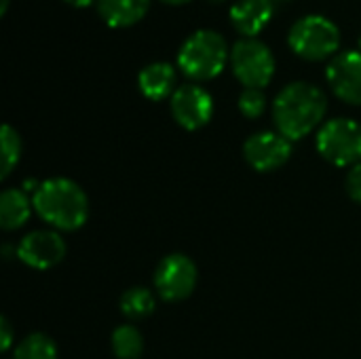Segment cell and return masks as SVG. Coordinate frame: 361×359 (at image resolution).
<instances>
[{"instance_id": "8fae6325", "label": "cell", "mask_w": 361, "mask_h": 359, "mask_svg": "<svg viewBox=\"0 0 361 359\" xmlns=\"http://www.w3.org/2000/svg\"><path fill=\"white\" fill-rule=\"evenodd\" d=\"M326 78L338 99L353 104V106H361L360 51H343L334 55L326 68Z\"/></svg>"}, {"instance_id": "30bf717a", "label": "cell", "mask_w": 361, "mask_h": 359, "mask_svg": "<svg viewBox=\"0 0 361 359\" xmlns=\"http://www.w3.org/2000/svg\"><path fill=\"white\" fill-rule=\"evenodd\" d=\"M68 254V245L57 231H32L27 233L17 250L15 256L30 269L47 271L57 267Z\"/></svg>"}, {"instance_id": "484cf974", "label": "cell", "mask_w": 361, "mask_h": 359, "mask_svg": "<svg viewBox=\"0 0 361 359\" xmlns=\"http://www.w3.org/2000/svg\"><path fill=\"white\" fill-rule=\"evenodd\" d=\"M212 2H222V0H212Z\"/></svg>"}, {"instance_id": "ac0fdd59", "label": "cell", "mask_w": 361, "mask_h": 359, "mask_svg": "<svg viewBox=\"0 0 361 359\" xmlns=\"http://www.w3.org/2000/svg\"><path fill=\"white\" fill-rule=\"evenodd\" d=\"M8 359H59V351L51 336L34 332L27 334L19 345H15Z\"/></svg>"}, {"instance_id": "2e32d148", "label": "cell", "mask_w": 361, "mask_h": 359, "mask_svg": "<svg viewBox=\"0 0 361 359\" xmlns=\"http://www.w3.org/2000/svg\"><path fill=\"white\" fill-rule=\"evenodd\" d=\"M118 309L121 313L129 320V322H140V320H146L154 313L157 309V298L154 294L148 290V288H129L121 300H118Z\"/></svg>"}, {"instance_id": "7a4b0ae2", "label": "cell", "mask_w": 361, "mask_h": 359, "mask_svg": "<svg viewBox=\"0 0 361 359\" xmlns=\"http://www.w3.org/2000/svg\"><path fill=\"white\" fill-rule=\"evenodd\" d=\"M34 212L55 231H78L89 220L87 193L68 178H51L40 182L34 197Z\"/></svg>"}, {"instance_id": "6da1fadb", "label": "cell", "mask_w": 361, "mask_h": 359, "mask_svg": "<svg viewBox=\"0 0 361 359\" xmlns=\"http://www.w3.org/2000/svg\"><path fill=\"white\" fill-rule=\"evenodd\" d=\"M326 110L328 99L317 85L294 80L277 93L273 102V121L281 135L296 142L322 125Z\"/></svg>"}, {"instance_id": "9c48e42d", "label": "cell", "mask_w": 361, "mask_h": 359, "mask_svg": "<svg viewBox=\"0 0 361 359\" xmlns=\"http://www.w3.org/2000/svg\"><path fill=\"white\" fill-rule=\"evenodd\" d=\"M243 157L247 165L260 174L277 171L292 157V142L279 131H258L243 144Z\"/></svg>"}, {"instance_id": "4316f807", "label": "cell", "mask_w": 361, "mask_h": 359, "mask_svg": "<svg viewBox=\"0 0 361 359\" xmlns=\"http://www.w3.org/2000/svg\"><path fill=\"white\" fill-rule=\"evenodd\" d=\"M360 47H361V34H360Z\"/></svg>"}, {"instance_id": "5bb4252c", "label": "cell", "mask_w": 361, "mask_h": 359, "mask_svg": "<svg viewBox=\"0 0 361 359\" xmlns=\"http://www.w3.org/2000/svg\"><path fill=\"white\" fill-rule=\"evenodd\" d=\"M32 199L23 188H6L0 195V226L2 231L21 229L32 216Z\"/></svg>"}, {"instance_id": "603a6c76", "label": "cell", "mask_w": 361, "mask_h": 359, "mask_svg": "<svg viewBox=\"0 0 361 359\" xmlns=\"http://www.w3.org/2000/svg\"><path fill=\"white\" fill-rule=\"evenodd\" d=\"M66 2H70V4H74V6H89L93 0H66Z\"/></svg>"}, {"instance_id": "4fadbf2b", "label": "cell", "mask_w": 361, "mask_h": 359, "mask_svg": "<svg viewBox=\"0 0 361 359\" xmlns=\"http://www.w3.org/2000/svg\"><path fill=\"white\" fill-rule=\"evenodd\" d=\"M137 87L144 97L161 102L173 95L176 87V68L167 61H152L144 66L137 74Z\"/></svg>"}, {"instance_id": "7402d4cb", "label": "cell", "mask_w": 361, "mask_h": 359, "mask_svg": "<svg viewBox=\"0 0 361 359\" xmlns=\"http://www.w3.org/2000/svg\"><path fill=\"white\" fill-rule=\"evenodd\" d=\"M11 347H13V326L6 317H2V322H0V351L8 353Z\"/></svg>"}, {"instance_id": "ba28073f", "label": "cell", "mask_w": 361, "mask_h": 359, "mask_svg": "<svg viewBox=\"0 0 361 359\" xmlns=\"http://www.w3.org/2000/svg\"><path fill=\"white\" fill-rule=\"evenodd\" d=\"M169 108L180 127H184L186 131H197L212 121L214 99L197 83H186L173 91V95L169 97Z\"/></svg>"}, {"instance_id": "3957f363", "label": "cell", "mask_w": 361, "mask_h": 359, "mask_svg": "<svg viewBox=\"0 0 361 359\" xmlns=\"http://www.w3.org/2000/svg\"><path fill=\"white\" fill-rule=\"evenodd\" d=\"M231 59V49L224 36L216 30L192 32L178 51L180 70L192 80L216 78Z\"/></svg>"}, {"instance_id": "e0dca14e", "label": "cell", "mask_w": 361, "mask_h": 359, "mask_svg": "<svg viewBox=\"0 0 361 359\" xmlns=\"http://www.w3.org/2000/svg\"><path fill=\"white\" fill-rule=\"evenodd\" d=\"M110 345L116 359H140L144 353V336L131 324H123L114 328Z\"/></svg>"}, {"instance_id": "8992f818", "label": "cell", "mask_w": 361, "mask_h": 359, "mask_svg": "<svg viewBox=\"0 0 361 359\" xmlns=\"http://www.w3.org/2000/svg\"><path fill=\"white\" fill-rule=\"evenodd\" d=\"M228 63L239 83L252 89L267 87L275 74V57L271 49L258 38H239L231 47Z\"/></svg>"}, {"instance_id": "277c9868", "label": "cell", "mask_w": 361, "mask_h": 359, "mask_svg": "<svg viewBox=\"0 0 361 359\" xmlns=\"http://www.w3.org/2000/svg\"><path fill=\"white\" fill-rule=\"evenodd\" d=\"M288 44L296 55L309 61L328 59L338 51V25L324 15H305L296 19L288 34Z\"/></svg>"}, {"instance_id": "5b68a950", "label": "cell", "mask_w": 361, "mask_h": 359, "mask_svg": "<svg viewBox=\"0 0 361 359\" xmlns=\"http://www.w3.org/2000/svg\"><path fill=\"white\" fill-rule=\"evenodd\" d=\"M317 152L336 167L361 163V125L353 118H332L317 131Z\"/></svg>"}, {"instance_id": "9a60e30c", "label": "cell", "mask_w": 361, "mask_h": 359, "mask_svg": "<svg viewBox=\"0 0 361 359\" xmlns=\"http://www.w3.org/2000/svg\"><path fill=\"white\" fill-rule=\"evenodd\" d=\"M150 6V0H97L102 19L112 28H127L140 21Z\"/></svg>"}, {"instance_id": "d6986e66", "label": "cell", "mask_w": 361, "mask_h": 359, "mask_svg": "<svg viewBox=\"0 0 361 359\" xmlns=\"http://www.w3.org/2000/svg\"><path fill=\"white\" fill-rule=\"evenodd\" d=\"M0 178L6 180L21 159V138L11 125H2L0 131Z\"/></svg>"}, {"instance_id": "cb8c5ba5", "label": "cell", "mask_w": 361, "mask_h": 359, "mask_svg": "<svg viewBox=\"0 0 361 359\" xmlns=\"http://www.w3.org/2000/svg\"><path fill=\"white\" fill-rule=\"evenodd\" d=\"M8 11V0H2V4H0V15H4Z\"/></svg>"}, {"instance_id": "52a82bcc", "label": "cell", "mask_w": 361, "mask_h": 359, "mask_svg": "<svg viewBox=\"0 0 361 359\" xmlns=\"http://www.w3.org/2000/svg\"><path fill=\"white\" fill-rule=\"evenodd\" d=\"M199 281V271L192 258L186 254H169L165 256L154 271V290L159 298L165 303H182L186 300Z\"/></svg>"}, {"instance_id": "ffe728a7", "label": "cell", "mask_w": 361, "mask_h": 359, "mask_svg": "<svg viewBox=\"0 0 361 359\" xmlns=\"http://www.w3.org/2000/svg\"><path fill=\"white\" fill-rule=\"evenodd\" d=\"M239 110L247 118H260L267 110V95L262 89H252L245 87L239 95Z\"/></svg>"}, {"instance_id": "d4e9b609", "label": "cell", "mask_w": 361, "mask_h": 359, "mask_svg": "<svg viewBox=\"0 0 361 359\" xmlns=\"http://www.w3.org/2000/svg\"><path fill=\"white\" fill-rule=\"evenodd\" d=\"M163 2H167V4H184L188 0H163Z\"/></svg>"}, {"instance_id": "7c38bea8", "label": "cell", "mask_w": 361, "mask_h": 359, "mask_svg": "<svg viewBox=\"0 0 361 359\" xmlns=\"http://www.w3.org/2000/svg\"><path fill=\"white\" fill-rule=\"evenodd\" d=\"M273 0H237L231 6V21L243 38H256V34L273 17Z\"/></svg>"}, {"instance_id": "44dd1931", "label": "cell", "mask_w": 361, "mask_h": 359, "mask_svg": "<svg viewBox=\"0 0 361 359\" xmlns=\"http://www.w3.org/2000/svg\"><path fill=\"white\" fill-rule=\"evenodd\" d=\"M345 188H347V195L355 201L361 203V163L353 165L347 174V180H345Z\"/></svg>"}]
</instances>
